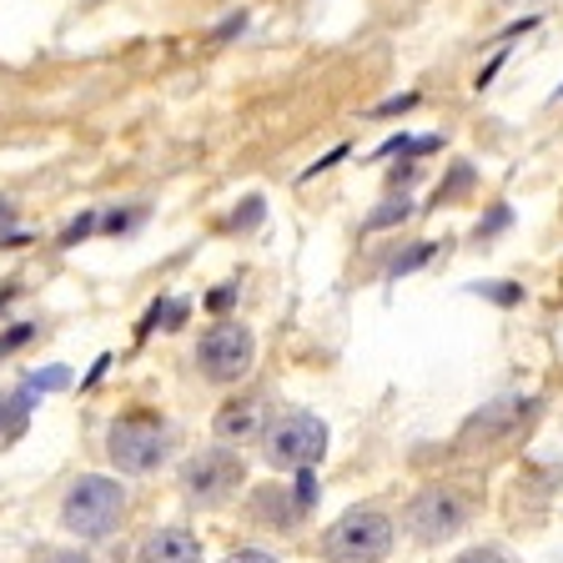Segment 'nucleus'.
I'll list each match as a JSON object with an SVG mask.
<instances>
[{"instance_id":"obj_1","label":"nucleus","mask_w":563,"mask_h":563,"mask_svg":"<svg viewBox=\"0 0 563 563\" xmlns=\"http://www.w3.org/2000/svg\"><path fill=\"white\" fill-rule=\"evenodd\" d=\"M121 514H126V488L117 478H101V473H86V478L70 483V493L60 498V528L76 533L81 543H101L117 533Z\"/></svg>"},{"instance_id":"obj_2","label":"nucleus","mask_w":563,"mask_h":563,"mask_svg":"<svg viewBox=\"0 0 563 563\" xmlns=\"http://www.w3.org/2000/svg\"><path fill=\"white\" fill-rule=\"evenodd\" d=\"M387 549H393V518L377 508H347L322 539V553L332 563H383Z\"/></svg>"},{"instance_id":"obj_3","label":"nucleus","mask_w":563,"mask_h":563,"mask_svg":"<svg viewBox=\"0 0 563 563\" xmlns=\"http://www.w3.org/2000/svg\"><path fill=\"white\" fill-rule=\"evenodd\" d=\"M166 453H172V428L146 418V412L117 418L111 433H106V457H111L121 473H152L166 463Z\"/></svg>"},{"instance_id":"obj_4","label":"nucleus","mask_w":563,"mask_h":563,"mask_svg":"<svg viewBox=\"0 0 563 563\" xmlns=\"http://www.w3.org/2000/svg\"><path fill=\"white\" fill-rule=\"evenodd\" d=\"M262 443H267V463L277 473H302L312 468V463H322V453H328V428H322V418H312V412H287L282 422H272L267 433H262Z\"/></svg>"},{"instance_id":"obj_5","label":"nucleus","mask_w":563,"mask_h":563,"mask_svg":"<svg viewBox=\"0 0 563 563\" xmlns=\"http://www.w3.org/2000/svg\"><path fill=\"white\" fill-rule=\"evenodd\" d=\"M257 363V338L242 328V322H217V328L201 332L197 342V367L207 383H242Z\"/></svg>"},{"instance_id":"obj_6","label":"nucleus","mask_w":563,"mask_h":563,"mask_svg":"<svg viewBox=\"0 0 563 563\" xmlns=\"http://www.w3.org/2000/svg\"><path fill=\"white\" fill-rule=\"evenodd\" d=\"M246 483V468H242V457L232 453V448H211V453H197L181 468V493H187L191 504L201 508H217L227 504L236 488Z\"/></svg>"},{"instance_id":"obj_7","label":"nucleus","mask_w":563,"mask_h":563,"mask_svg":"<svg viewBox=\"0 0 563 563\" xmlns=\"http://www.w3.org/2000/svg\"><path fill=\"white\" fill-rule=\"evenodd\" d=\"M408 523H412V539L443 543V539H453L457 528L468 523V504H463L453 488H428L418 504H412Z\"/></svg>"},{"instance_id":"obj_8","label":"nucleus","mask_w":563,"mask_h":563,"mask_svg":"<svg viewBox=\"0 0 563 563\" xmlns=\"http://www.w3.org/2000/svg\"><path fill=\"white\" fill-rule=\"evenodd\" d=\"M267 433V402L262 398H232L217 412V438L222 443H257Z\"/></svg>"},{"instance_id":"obj_9","label":"nucleus","mask_w":563,"mask_h":563,"mask_svg":"<svg viewBox=\"0 0 563 563\" xmlns=\"http://www.w3.org/2000/svg\"><path fill=\"white\" fill-rule=\"evenodd\" d=\"M136 563H201V539L191 528H162L136 549Z\"/></svg>"},{"instance_id":"obj_10","label":"nucleus","mask_w":563,"mask_h":563,"mask_svg":"<svg viewBox=\"0 0 563 563\" xmlns=\"http://www.w3.org/2000/svg\"><path fill=\"white\" fill-rule=\"evenodd\" d=\"M25 408H31V402H25V393H21V398H5V393H0V443H5V438H15L25 428Z\"/></svg>"},{"instance_id":"obj_11","label":"nucleus","mask_w":563,"mask_h":563,"mask_svg":"<svg viewBox=\"0 0 563 563\" xmlns=\"http://www.w3.org/2000/svg\"><path fill=\"white\" fill-rule=\"evenodd\" d=\"M428 257H433V242H422V246H412L408 257H398V262H393V267H387V272H393V277H402V272L422 267V262H428Z\"/></svg>"},{"instance_id":"obj_12","label":"nucleus","mask_w":563,"mask_h":563,"mask_svg":"<svg viewBox=\"0 0 563 563\" xmlns=\"http://www.w3.org/2000/svg\"><path fill=\"white\" fill-rule=\"evenodd\" d=\"M402 217H408V201H387L383 211H377V217H367V227H393V222H402Z\"/></svg>"},{"instance_id":"obj_13","label":"nucleus","mask_w":563,"mask_h":563,"mask_svg":"<svg viewBox=\"0 0 563 563\" xmlns=\"http://www.w3.org/2000/svg\"><path fill=\"white\" fill-rule=\"evenodd\" d=\"M31 563H91L81 549H41Z\"/></svg>"},{"instance_id":"obj_14","label":"nucleus","mask_w":563,"mask_h":563,"mask_svg":"<svg viewBox=\"0 0 563 563\" xmlns=\"http://www.w3.org/2000/svg\"><path fill=\"white\" fill-rule=\"evenodd\" d=\"M181 317H187V302H166V307L152 312V322H162V328H181ZM152 322H146V328H152Z\"/></svg>"},{"instance_id":"obj_15","label":"nucleus","mask_w":563,"mask_h":563,"mask_svg":"<svg viewBox=\"0 0 563 563\" xmlns=\"http://www.w3.org/2000/svg\"><path fill=\"white\" fill-rule=\"evenodd\" d=\"M453 563H514V559L504 549H468V553H457Z\"/></svg>"},{"instance_id":"obj_16","label":"nucleus","mask_w":563,"mask_h":563,"mask_svg":"<svg viewBox=\"0 0 563 563\" xmlns=\"http://www.w3.org/2000/svg\"><path fill=\"white\" fill-rule=\"evenodd\" d=\"M412 106H418V96H393V101H383L377 106V117H398V111H412Z\"/></svg>"},{"instance_id":"obj_17","label":"nucleus","mask_w":563,"mask_h":563,"mask_svg":"<svg viewBox=\"0 0 563 563\" xmlns=\"http://www.w3.org/2000/svg\"><path fill=\"white\" fill-rule=\"evenodd\" d=\"M222 563H277L272 553H262V549H236V553H227Z\"/></svg>"},{"instance_id":"obj_18","label":"nucleus","mask_w":563,"mask_h":563,"mask_svg":"<svg viewBox=\"0 0 563 563\" xmlns=\"http://www.w3.org/2000/svg\"><path fill=\"white\" fill-rule=\"evenodd\" d=\"M478 292H488L493 302H504V307H514L518 297H523V292H518V287H478Z\"/></svg>"},{"instance_id":"obj_19","label":"nucleus","mask_w":563,"mask_h":563,"mask_svg":"<svg viewBox=\"0 0 563 563\" xmlns=\"http://www.w3.org/2000/svg\"><path fill=\"white\" fill-rule=\"evenodd\" d=\"M91 227H96V222H91V217H81V222H76V227H70V232H66V242H81V236H86V232H91Z\"/></svg>"},{"instance_id":"obj_20","label":"nucleus","mask_w":563,"mask_h":563,"mask_svg":"<svg viewBox=\"0 0 563 563\" xmlns=\"http://www.w3.org/2000/svg\"><path fill=\"white\" fill-rule=\"evenodd\" d=\"M553 101H563V86H559V96H553Z\"/></svg>"}]
</instances>
